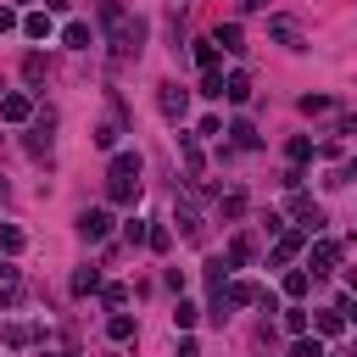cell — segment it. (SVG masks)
I'll return each mask as SVG.
<instances>
[{
	"mask_svg": "<svg viewBox=\"0 0 357 357\" xmlns=\"http://www.w3.org/2000/svg\"><path fill=\"white\" fill-rule=\"evenodd\" d=\"M156 106H162L167 123H184V112H190V89L173 84V78H162V84H156Z\"/></svg>",
	"mask_w": 357,
	"mask_h": 357,
	"instance_id": "1",
	"label": "cell"
},
{
	"mask_svg": "<svg viewBox=\"0 0 357 357\" xmlns=\"http://www.w3.org/2000/svg\"><path fill=\"white\" fill-rule=\"evenodd\" d=\"M78 234H84L89 245H100V240L112 234V212H106V206H89V212H78Z\"/></svg>",
	"mask_w": 357,
	"mask_h": 357,
	"instance_id": "2",
	"label": "cell"
},
{
	"mask_svg": "<svg viewBox=\"0 0 357 357\" xmlns=\"http://www.w3.org/2000/svg\"><path fill=\"white\" fill-rule=\"evenodd\" d=\"M268 39H279L284 50H307V33H301L290 17H268Z\"/></svg>",
	"mask_w": 357,
	"mask_h": 357,
	"instance_id": "3",
	"label": "cell"
},
{
	"mask_svg": "<svg viewBox=\"0 0 357 357\" xmlns=\"http://www.w3.org/2000/svg\"><path fill=\"white\" fill-rule=\"evenodd\" d=\"M0 117H6V123H28V117H33V100H28V95H17V89H11V95H0Z\"/></svg>",
	"mask_w": 357,
	"mask_h": 357,
	"instance_id": "4",
	"label": "cell"
},
{
	"mask_svg": "<svg viewBox=\"0 0 357 357\" xmlns=\"http://www.w3.org/2000/svg\"><path fill=\"white\" fill-rule=\"evenodd\" d=\"M139 167H145V162H139V151H117V156H112V167H106V178H139Z\"/></svg>",
	"mask_w": 357,
	"mask_h": 357,
	"instance_id": "5",
	"label": "cell"
},
{
	"mask_svg": "<svg viewBox=\"0 0 357 357\" xmlns=\"http://www.w3.org/2000/svg\"><path fill=\"white\" fill-rule=\"evenodd\" d=\"M173 223H178V234H184V240H201V212H195L190 201H178V206H173Z\"/></svg>",
	"mask_w": 357,
	"mask_h": 357,
	"instance_id": "6",
	"label": "cell"
},
{
	"mask_svg": "<svg viewBox=\"0 0 357 357\" xmlns=\"http://www.w3.org/2000/svg\"><path fill=\"white\" fill-rule=\"evenodd\" d=\"M212 45H218V50H229V56H240V50H245V33H240V22H223V28L212 33Z\"/></svg>",
	"mask_w": 357,
	"mask_h": 357,
	"instance_id": "7",
	"label": "cell"
},
{
	"mask_svg": "<svg viewBox=\"0 0 357 357\" xmlns=\"http://www.w3.org/2000/svg\"><path fill=\"white\" fill-rule=\"evenodd\" d=\"M223 100H229V106H245V100H251V78H245V73H229V78H223Z\"/></svg>",
	"mask_w": 357,
	"mask_h": 357,
	"instance_id": "8",
	"label": "cell"
},
{
	"mask_svg": "<svg viewBox=\"0 0 357 357\" xmlns=\"http://www.w3.org/2000/svg\"><path fill=\"white\" fill-rule=\"evenodd\" d=\"M251 257H257V245H251V234H234V240H229V251H223V262H229V268H245Z\"/></svg>",
	"mask_w": 357,
	"mask_h": 357,
	"instance_id": "9",
	"label": "cell"
},
{
	"mask_svg": "<svg viewBox=\"0 0 357 357\" xmlns=\"http://www.w3.org/2000/svg\"><path fill=\"white\" fill-rule=\"evenodd\" d=\"M335 262H340V245H335V240H324V234H318V245H312V273H329V268H335Z\"/></svg>",
	"mask_w": 357,
	"mask_h": 357,
	"instance_id": "10",
	"label": "cell"
},
{
	"mask_svg": "<svg viewBox=\"0 0 357 357\" xmlns=\"http://www.w3.org/2000/svg\"><path fill=\"white\" fill-rule=\"evenodd\" d=\"M257 296H262V290H257L251 279H234V284H223V301H229V307H251Z\"/></svg>",
	"mask_w": 357,
	"mask_h": 357,
	"instance_id": "11",
	"label": "cell"
},
{
	"mask_svg": "<svg viewBox=\"0 0 357 357\" xmlns=\"http://www.w3.org/2000/svg\"><path fill=\"white\" fill-rule=\"evenodd\" d=\"M33 340H39V329H33V324H22V318H11V324H6V346H11V351L33 346Z\"/></svg>",
	"mask_w": 357,
	"mask_h": 357,
	"instance_id": "12",
	"label": "cell"
},
{
	"mask_svg": "<svg viewBox=\"0 0 357 357\" xmlns=\"http://www.w3.org/2000/svg\"><path fill=\"white\" fill-rule=\"evenodd\" d=\"M106 195L117 206H128V201H139V178H106Z\"/></svg>",
	"mask_w": 357,
	"mask_h": 357,
	"instance_id": "13",
	"label": "cell"
},
{
	"mask_svg": "<svg viewBox=\"0 0 357 357\" xmlns=\"http://www.w3.org/2000/svg\"><path fill=\"white\" fill-rule=\"evenodd\" d=\"M301 245H307V234L296 229V234H279V245H273V262H296L301 257Z\"/></svg>",
	"mask_w": 357,
	"mask_h": 357,
	"instance_id": "14",
	"label": "cell"
},
{
	"mask_svg": "<svg viewBox=\"0 0 357 357\" xmlns=\"http://www.w3.org/2000/svg\"><path fill=\"white\" fill-rule=\"evenodd\" d=\"M61 39H67L73 50H89V45H95V28H89V22H67V28H61Z\"/></svg>",
	"mask_w": 357,
	"mask_h": 357,
	"instance_id": "15",
	"label": "cell"
},
{
	"mask_svg": "<svg viewBox=\"0 0 357 357\" xmlns=\"http://www.w3.org/2000/svg\"><path fill=\"white\" fill-rule=\"evenodd\" d=\"M218 61H223V50H218L212 39H195V67H201V73H218Z\"/></svg>",
	"mask_w": 357,
	"mask_h": 357,
	"instance_id": "16",
	"label": "cell"
},
{
	"mask_svg": "<svg viewBox=\"0 0 357 357\" xmlns=\"http://www.w3.org/2000/svg\"><path fill=\"white\" fill-rule=\"evenodd\" d=\"M229 139H234L240 151H257V145H262V139H257V128H251L245 117H234V123H229Z\"/></svg>",
	"mask_w": 357,
	"mask_h": 357,
	"instance_id": "17",
	"label": "cell"
},
{
	"mask_svg": "<svg viewBox=\"0 0 357 357\" xmlns=\"http://www.w3.org/2000/svg\"><path fill=\"white\" fill-rule=\"evenodd\" d=\"M100 290V268H78L73 273V296H95Z\"/></svg>",
	"mask_w": 357,
	"mask_h": 357,
	"instance_id": "18",
	"label": "cell"
},
{
	"mask_svg": "<svg viewBox=\"0 0 357 357\" xmlns=\"http://www.w3.org/2000/svg\"><path fill=\"white\" fill-rule=\"evenodd\" d=\"M307 290H312V279H307V268H290V273H284V296H290V301H301Z\"/></svg>",
	"mask_w": 357,
	"mask_h": 357,
	"instance_id": "19",
	"label": "cell"
},
{
	"mask_svg": "<svg viewBox=\"0 0 357 357\" xmlns=\"http://www.w3.org/2000/svg\"><path fill=\"white\" fill-rule=\"evenodd\" d=\"M22 245H28V234H22L17 223H0V251H6V257H17Z\"/></svg>",
	"mask_w": 357,
	"mask_h": 357,
	"instance_id": "20",
	"label": "cell"
},
{
	"mask_svg": "<svg viewBox=\"0 0 357 357\" xmlns=\"http://www.w3.org/2000/svg\"><path fill=\"white\" fill-rule=\"evenodd\" d=\"M22 33H28V39H50V17H45V11H28V17H22Z\"/></svg>",
	"mask_w": 357,
	"mask_h": 357,
	"instance_id": "21",
	"label": "cell"
},
{
	"mask_svg": "<svg viewBox=\"0 0 357 357\" xmlns=\"http://www.w3.org/2000/svg\"><path fill=\"white\" fill-rule=\"evenodd\" d=\"M178 156H184L190 173H201V145H195V134H178Z\"/></svg>",
	"mask_w": 357,
	"mask_h": 357,
	"instance_id": "22",
	"label": "cell"
},
{
	"mask_svg": "<svg viewBox=\"0 0 357 357\" xmlns=\"http://www.w3.org/2000/svg\"><path fill=\"white\" fill-rule=\"evenodd\" d=\"M106 335H112V340H134V318H128V312H112V318H106Z\"/></svg>",
	"mask_w": 357,
	"mask_h": 357,
	"instance_id": "23",
	"label": "cell"
},
{
	"mask_svg": "<svg viewBox=\"0 0 357 357\" xmlns=\"http://www.w3.org/2000/svg\"><path fill=\"white\" fill-rule=\"evenodd\" d=\"M312 324H318V335H340V329H346V318H340L335 307H324V312H318Z\"/></svg>",
	"mask_w": 357,
	"mask_h": 357,
	"instance_id": "24",
	"label": "cell"
},
{
	"mask_svg": "<svg viewBox=\"0 0 357 357\" xmlns=\"http://www.w3.org/2000/svg\"><path fill=\"white\" fill-rule=\"evenodd\" d=\"M22 78H28V84H39V78H45V56H39V50H28V56H22Z\"/></svg>",
	"mask_w": 357,
	"mask_h": 357,
	"instance_id": "25",
	"label": "cell"
},
{
	"mask_svg": "<svg viewBox=\"0 0 357 357\" xmlns=\"http://www.w3.org/2000/svg\"><path fill=\"white\" fill-rule=\"evenodd\" d=\"M284 156H290V162H296V167H301V162H307V156H312V139H307V134H296V139H290V145H284Z\"/></svg>",
	"mask_w": 357,
	"mask_h": 357,
	"instance_id": "26",
	"label": "cell"
},
{
	"mask_svg": "<svg viewBox=\"0 0 357 357\" xmlns=\"http://www.w3.org/2000/svg\"><path fill=\"white\" fill-rule=\"evenodd\" d=\"M218 212H223V218H245V195H240V190H229V195L218 201Z\"/></svg>",
	"mask_w": 357,
	"mask_h": 357,
	"instance_id": "27",
	"label": "cell"
},
{
	"mask_svg": "<svg viewBox=\"0 0 357 357\" xmlns=\"http://www.w3.org/2000/svg\"><path fill=\"white\" fill-rule=\"evenodd\" d=\"M145 234H151L145 218H128V223H123V240H128V245H145Z\"/></svg>",
	"mask_w": 357,
	"mask_h": 357,
	"instance_id": "28",
	"label": "cell"
},
{
	"mask_svg": "<svg viewBox=\"0 0 357 357\" xmlns=\"http://www.w3.org/2000/svg\"><path fill=\"white\" fill-rule=\"evenodd\" d=\"M145 245H151V251H167V245H173V229H167V223H151Z\"/></svg>",
	"mask_w": 357,
	"mask_h": 357,
	"instance_id": "29",
	"label": "cell"
},
{
	"mask_svg": "<svg viewBox=\"0 0 357 357\" xmlns=\"http://www.w3.org/2000/svg\"><path fill=\"white\" fill-rule=\"evenodd\" d=\"M201 95L206 100H223V73H201Z\"/></svg>",
	"mask_w": 357,
	"mask_h": 357,
	"instance_id": "30",
	"label": "cell"
},
{
	"mask_svg": "<svg viewBox=\"0 0 357 357\" xmlns=\"http://www.w3.org/2000/svg\"><path fill=\"white\" fill-rule=\"evenodd\" d=\"M195 318H201V312H195L190 301H178V307H173V329H195Z\"/></svg>",
	"mask_w": 357,
	"mask_h": 357,
	"instance_id": "31",
	"label": "cell"
},
{
	"mask_svg": "<svg viewBox=\"0 0 357 357\" xmlns=\"http://www.w3.org/2000/svg\"><path fill=\"white\" fill-rule=\"evenodd\" d=\"M284 329H290V335H307V329H312V318H307L301 307H290V312H284Z\"/></svg>",
	"mask_w": 357,
	"mask_h": 357,
	"instance_id": "32",
	"label": "cell"
},
{
	"mask_svg": "<svg viewBox=\"0 0 357 357\" xmlns=\"http://www.w3.org/2000/svg\"><path fill=\"white\" fill-rule=\"evenodd\" d=\"M329 106H335L329 95H301V112H307V117H318V112H329Z\"/></svg>",
	"mask_w": 357,
	"mask_h": 357,
	"instance_id": "33",
	"label": "cell"
},
{
	"mask_svg": "<svg viewBox=\"0 0 357 357\" xmlns=\"http://www.w3.org/2000/svg\"><path fill=\"white\" fill-rule=\"evenodd\" d=\"M117 134H123L117 123H100V128H95V145H100V151H112V145H117Z\"/></svg>",
	"mask_w": 357,
	"mask_h": 357,
	"instance_id": "34",
	"label": "cell"
},
{
	"mask_svg": "<svg viewBox=\"0 0 357 357\" xmlns=\"http://www.w3.org/2000/svg\"><path fill=\"white\" fill-rule=\"evenodd\" d=\"M290 357H324V346H318V340H307V335H296V346H290Z\"/></svg>",
	"mask_w": 357,
	"mask_h": 357,
	"instance_id": "35",
	"label": "cell"
},
{
	"mask_svg": "<svg viewBox=\"0 0 357 357\" xmlns=\"http://www.w3.org/2000/svg\"><path fill=\"white\" fill-rule=\"evenodd\" d=\"M307 212H318V206H312V195L296 190V195H290V218H307Z\"/></svg>",
	"mask_w": 357,
	"mask_h": 357,
	"instance_id": "36",
	"label": "cell"
},
{
	"mask_svg": "<svg viewBox=\"0 0 357 357\" xmlns=\"http://www.w3.org/2000/svg\"><path fill=\"white\" fill-rule=\"evenodd\" d=\"M100 296H106V307H123L128 301V284H100Z\"/></svg>",
	"mask_w": 357,
	"mask_h": 357,
	"instance_id": "37",
	"label": "cell"
},
{
	"mask_svg": "<svg viewBox=\"0 0 357 357\" xmlns=\"http://www.w3.org/2000/svg\"><path fill=\"white\" fill-rule=\"evenodd\" d=\"M11 28H22V17H17L11 6H0V33H11Z\"/></svg>",
	"mask_w": 357,
	"mask_h": 357,
	"instance_id": "38",
	"label": "cell"
},
{
	"mask_svg": "<svg viewBox=\"0 0 357 357\" xmlns=\"http://www.w3.org/2000/svg\"><path fill=\"white\" fill-rule=\"evenodd\" d=\"M335 128H340V134H357V117H351V112H346V117H340V123H335Z\"/></svg>",
	"mask_w": 357,
	"mask_h": 357,
	"instance_id": "39",
	"label": "cell"
},
{
	"mask_svg": "<svg viewBox=\"0 0 357 357\" xmlns=\"http://www.w3.org/2000/svg\"><path fill=\"white\" fill-rule=\"evenodd\" d=\"M67 6H73V0H45V11H67Z\"/></svg>",
	"mask_w": 357,
	"mask_h": 357,
	"instance_id": "40",
	"label": "cell"
},
{
	"mask_svg": "<svg viewBox=\"0 0 357 357\" xmlns=\"http://www.w3.org/2000/svg\"><path fill=\"white\" fill-rule=\"evenodd\" d=\"M262 6H268V0H240V11H262Z\"/></svg>",
	"mask_w": 357,
	"mask_h": 357,
	"instance_id": "41",
	"label": "cell"
},
{
	"mask_svg": "<svg viewBox=\"0 0 357 357\" xmlns=\"http://www.w3.org/2000/svg\"><path fill=\"white\" fill-rule=\"evenodd\" d=\"M6 201H11V184H6V178H0V206H6Z\"/></svg>",
	"mask_w": 357,
	"mask_h": 357,
	"instance_id": "42",
	"label": "cell"
},
{
	"mask_svg": "<svg viewBox=\"0 0 357 357\" xmlns=\"http://www.w3.org/2000/svg\"><path fill=\"white\" fill-rule=\"evenodd\" d=\"M50 357H73V351H50Z\"/></svg>",
	"mask_w": 357,
	"mask_h": 357,
	"instance_id": "43",
	"label": "cell"
}]
</instances>
